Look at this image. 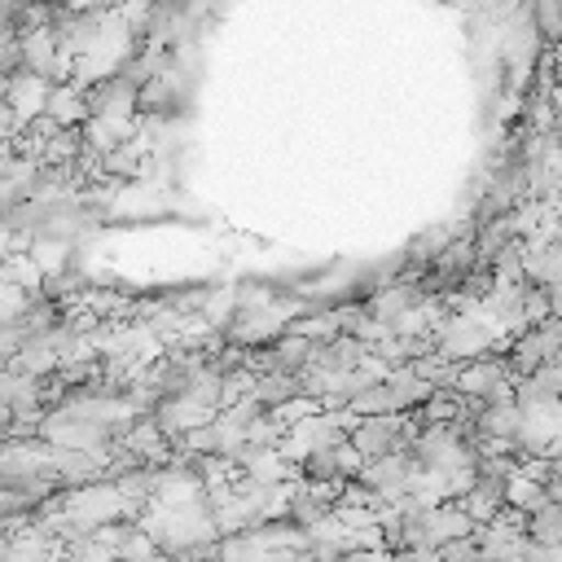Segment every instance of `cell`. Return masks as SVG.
Returning a JSON list of instances; mask_svg holds the SVG:
<instances>
[{
	"mask_svg": "<svg viewBox=\"0 0 562 562\" xmlns=\"http://www.w3.org/2000/svg\"><path fill=\"white\" fill-rule=\"evenodd\" d=\"M356 443L360 448H369V452H391L395 443H400V422H386V417H378V422H369L360 435H356Z\"/></svg>",
	"mask_w": 562,
	"mask_h": 562,
	"instance_id": "obj_1",
	"label": "cell"
}]
</instances>
